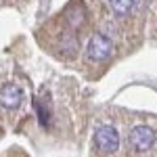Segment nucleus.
Segmentation results:
<instances>
[{"mask_svg": "<svg viewBox=\"0 0 157 157\" xmlns=\"http://www.w3.org/2000/svg\"><path fill=\"white\" fill-rule=\"evenodd\" d=\"M94 147L103 155L115 153L120 149V134H117V130L113 126H101L94 132Z\"/></svg>", "mask_w": 157, "mask_h": 157, "instance_id": "f03ea898", "label": "nucleus"}, {"mask_svg": "<svg viewBox=\"0 0 157 157\" xmlns=\"http://www.w3.org/2000/svg\"><path fill=\"white\" fill-rule=\"evenodd\" d=\"M23 103V90L17 84H4L0 88V107L4 109H17Z\"/></svg>", "mask_w": 157, "mask_h": 157, "instance_id": "20e7f679", "label": "nucleus"}, {"mask_svg": "<svg viewBox=\"0 0 157 157\" xmlns=\"http://www.w3.org/2000/svg\"><path fill=\"white\" fill-rule=\"evenodd\" d=\"M84 15H86V11H84V6H82V4H80L78 13L73 11V4H69V6H67V11H65V17H67V21L71 23V27H78V25L84 23Z\"/></svg>", "mask_w": 157, "mask_h": 157, "instance_id": "423d86ee", "label": "nucleus"}, {"mask_svg": "<svg viewBox=\"0 0 157 157\" xmlns=\"http://www.w3.org/2000/svg\"><path fill=\"white\" fill-rule=\"evenodd\" d=\"M113 52V42L109 40L105 34H94V36L88 40V46H86V55L88 59L94 61V63H103L107 61Z\"/></svg>", "mask_w": 157, "mask_h": 157, "instance_id": "f257e3e1", "label": "nucleus"}, {"mask_svg": "<svg viewBox=\"0 0 157 157\" xmlns=\"http://www.w3.org/2000/svg\"><path fill=\"white\" fill-rule=\"evenodd\" d=\"M109 4H111V11L115 13L117 17H126L132 11L134 0H109Z\"/></svg>", "mask_w": 157, "mask_h": 157, "instance_id": "39448f33", "label": "nucleus"}, {"mask_svg": "<svg viewBox=\"0 0 157 157\" xmlns=\"http://www.w3.org/2000/svg\"><path fill=\"white\" fill-rule=\"evenodd\" d=\"M155 143V132L151 130V128H147V126H136L132 128V132H130V145L136 153H145L149 151L151 147Z\"/></svg>", "mask_w": 157, "mask_h": 157, "instance_id": "7ed1b4c3", "label": "nucleus"}]
</instances>
